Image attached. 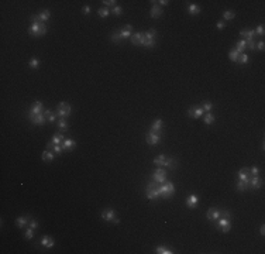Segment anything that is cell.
Returning <instances> with one entry per match:
<instances>
[{"mask_svg":"<svg viewBox=\"0 0 265 254\" xmlns=\"http://www.w3.org/2000/svg\"><path fill=\"white\" fill-rule=\"evenodd\" d=\"M52 147H54V144H52V143H48V144H47V150H51Z\"/></svg>","mask_w":265,"mask_h":254,"instance_id":"cell-59","label":"cell"},{"mask_svg":"<svg viewBox=\"0 0 265 254\" xmlns=\"http://www.w3.org/2000/svg\"><path fill=\"white\" fill-rule=\"evenodd\" d=\"M238 179L244 182H250V168H241L238 171Z\"/></svg>","mask_w":265,"mask_h":254,"instance_id":"cell-18","label":"cell"},{"mask_svg":"<svg viewBox=\"0 0 265 254\" xmlns=\"http://www.w3.org/2000/svg\"><path fill=\"white\" fill-rule=\"evenodd\" d=\"M198 202H199V198L196 195H189L188 199H186V205H188L189 209H195Z\"/></svg>","mask_w":265,"mask_h":254,"instance_id":"cell-21","label":"cell"},{"mask_svg":"<svg viewBox=\"0 0 265 254\" xmlns=\"http://www.w3.org/2000/svg\"><path fill=\"white\" fill-rule=\"evenodd\" d=\"M97 14H99V17H102V18H106V17H109L110 14H112V11H110L107 7H102V9L97 10Z\"/></svg>","mask_w":265,"mask_h":254,"instance_id":"cell-35","label":"cell"},{"mask_svg":"<svg viewBox=\"0 0 265 254\" xmlns=\"http://www.w3.org/2000/svg\"><path fill=\"white\" fill-rule=\"evenodd\" d=\"M240 35L241 37H244L245 41H248V40H254L255 37V31L254 30H241L240 31Z\"/></svg>","mask_w":265,"mask_h":254,"instance_id":"cell-23","label":"cell"},{"mask_svg":"<svg viewBox=\"0 0 265 254\" xmlns=\"http://www.w3.org/2000/svg\"><path fill=\"white\" fill-rule=\"evenodd\" d=\"M112 222H113V223H119V222H120V220H119V219H117V217H114V219H113V220H112Z\"/></svg>","mask_w":265,"mask_h":254,"instance_id":"cell-60","label":"cell"},{"mask_svg":"<svg viewBox=\"0 0 265 254\" xmlns=\"http://www.w3.org/2000/svg\"><path fill=\"white\" fill-rule=\"evenodd\" d=\"M102 3L104 4L106 7H109V6H110V7H114V6H116L117 2H116V0H103Z\"/></svg>","mask_w":265,"mask_h":254,"instance_id":"cell-48","label":"cell"},{"mask_svg":"<svg viewBox=\"0 0 265 254\" xmlns=\"http://www.w3.org/2000/svg\"><path fill=\"white\" fill-rule=\"evenodd\" d=\"M145 141L149 145H157V144L161 143V133H154V131L149 130V133L145 136Z\"/></svg>","mask_w":265,"mask_h":254,"instance_id":"cell-6","label":"cell"},{"mask_svg":"<svg viewBox=\"0 0 265 254\" xmlns=\"http://www.w3.org/2000/svg\"><path fill=\"white\" fill-rule=\"evenodd\" d=\"M143 34H144V37H145V38H148V40H155L157 30H154V28H151V30L145 31V33H143Z\"/></svg>","mask_w":265,"mask_h":254,"instance_id":"cell-37","label":"cell"},{"mask_svg":"<svg viewBox=\"0 0 265 254\" xmlns=\"http://www.w3.org/2000/svg\"><path fill=\"white\" fill-rule=\"evenodd\" d=\"M33 237H34V229L28 227L26 230V239L27 240H33Z\"/></svg>","mask_w":265,"mask_h":254,"instance_id":"cell-46","label":"cell"},{"mask_svg":"<svg viewBox=\"0 0 265 254\" xmlns=\"http://www.w3.org/2000/svg\"><path fill=\"white\" fill-rule=\"evenodd\" d=\"M159 196H161V195H159V190H158V185H157L155 188L147 189V198H148V199L154 201V199H158Z\"/></svg>","mask_w":265,"mask_h":254,"instance_id":"cell-17","label":"cell"},{"mask_svg":"<svg viewBox=\"0 0 265 254\" xmlns=\"http://www.w3.org/2000/svg\"><path fill=\"white\" fill-rule=\"evenodd\" d=\"M28 227H31V229H34V230H35V229L38 227V222L34 220V219H31V220L28 222Z\"/></svg>","mask_w":265,"mask_h":254,"instance_id":"cell-51","label":"cell"},{"mask_svg":"<svg viewBox=\"0 0 265 254\" xmlns=\"http://www.w3.org/2000/svg\"><path fill=\"white\" fill-rule=\"evenodd\" d=\"M165 160H166V155L161 154V155H158V157L154 158V164L158 165V167H164V164H165Z\"/></svg>","mask_w":265,"mask_h":254,"instance_id":"cell-32","label":"cell"},{"mask_svg":"<svg viewBox=\"0 0 265 254\" xmlns=\"http://www.w3.org/2000/svg\"><path fill=\"white\" fill-rule=\"evenodd\" d=\"M43 107H44L43 102H40V100L34 102V103L31 104L30 110H28V116H31V114H41L43 113Z\"/></svg>","mask_w":265,"mask_h":254,"instance_id":"cell-10","label":"cell"},{"mask_svg":"<svg viewBox=\"0 0 265 254\" xmlns=\"http://www.w3.org/2000/svg\"><path fill=\"white\" fill-rule=\"evenodd\" d=\"M224 27H226L224 21H219V23H217V28H219V30H223Z\"/></svg>","mask_w":265,"mask_h":254,"instance_id":"cell-56","label":"cell"},{"mask_svg":"<svg viewBox=\"0 0 265 254\" xmlns=\"http://www.w3.org/2000/svg\"><path fill=\"white\" fill-rule=\"evenodd\" d=\"M28 33L33 35V37H41L47 33V26L44 23H31L30 28H28Z\"/></svg>","mask_w":265,"mask_h":254,"instance_id":"cell-2","label":"cell"},{"mask_svg":"<svg viewBox=\"0 0 265 254\" xmlns=\"http://www.w3.org/2000/svg\"><path fill=\"white\" fill-rule=\"evenodd\" d=\"M178 167V161L175 160V158H171V157H166L165 160V164H164V168H166V170H175V168Z\"/></svg>","mask_w":265,"mask_h":254,"instance_id":"cell-20","label":"cell"},{"mask_svg":"<svg viewBox=\"0 0 265 254\" xmlns=\"http://www.w3.org/2000/svg\"><path fill=\"white\" fill-rule=\"evenodd\" d=\"M41 158H43V161H47V162L54 161V158H55V153H51L50 150H45L43 154H41Z\"/></svg>","mask_w":265,"mask_h":254,"instance_id":"cell-26","label":"cell"},{"mask_svg":"<svg viewBox=\"0 0 265 254\" xmlns=\"http://www.w3.org/2000/svg\"><path fill=\"white\" fill-rule=\"evenodd\" d=\"M203 121H205V124H207V126H210V124L214 123V116L212 114V112L203 114Z\"/></svg>","mask_w":265,"mask_h":254,"instance_id":"cell-30","label":"cell"},{"mask_svg":"<svg viewBox=\"0 0 265 254\" xmlns=\"http://www.w3.org/2000/svg\"><path fill=\"white\" fill-rule=\"evenodd\" d=\"M121 13H123V7H120V6H114L112 9V14H113V16H120Z\"/></svg>","mask_w":265,"mask_h":254,"instance_id":"cell-45","label":"cell"},{"mask_svg":"<svg viewBox=\"0 0 265 254\" xmlns=\"http://www.w3.org/2000/svg\"><path fill=\"white\" fill-rule=\"evenodd\" d=\"M28 217L27 216H18L16 219V224H17V227H20V229H23V227H26V226H28Z\"/></svg>","mask_w":265,"mask_h":254,"instance_id":"cell-24","label":"cell"},{"mask_svg":"<svg viewBox=\"0 0 265 254\" xmlns=\"http://www.w3.org/2000/svg\"><path fill=\"white\" fill-rule=\"evenodd\" d=\"M255 45H257V43H255L254 40H248V41H247V48H248V50L254 51L255 50Z\"/></svg>","mask_w":265,"mask_h":254,"instance_id":"cell-50","label":"cell"},{"mask_svg":"<svg viewBox=\"0 0 265 254\" xmlns=\"http://www.w3.org/2000/svg\"><path fill=\"white\" fill-rule=\"evenodd\" d=\"M200 107H202V109L206 112V113H209V112H212V109L214 107V104H213L212 102H207V100H206V102H203Z\"/></svg>","mask_w":265,"mask_h":254,"instance_id":"cell-36","label":"cell"},{"mask_svg":"<svg viewBox=\"0 0 265 254\" xmlns=\"http://www.w3.org/2000/svg\"><path fill=\"white\" fill-rule=\"evenodd\" d=\"M235 188H237V190H240V192H244V190L250 189L248 182H244V181H240V179H238V182L235 184Z\"/></svg>","mask_w":265,"mask_h":254,"instance_id":"cell-31","label":"cell"},{"mask_svg":"<svg viewBox=\"0 0 265 254\" xmlns=\"http://www.w3.org/2000/svg\"><path fill=\"white\" fill-rule=\"evenodd\" d=\"M151 18H159V17L162 16V9H161V6H158V4H154L153 9H151Z\"/></svg>","mask_w":265,"mask_h":254,"instance_id":"cell-22","label":"cell"},{"mask_svg":"<svg viewBox=\"0 0 265 254\" xmlns=\"http://www.w3.org/2000/svg\"><path fill=\"white\" fill-rule=\"evenodd\" d=\"M114 217H116V212L113 211V209H104L102 212V219L104 222H112Z\"/></svg>","mask_w":265,"mask_h":254,"instance_id":"cell-13","label":"cell"},{"mask_svg":"<svg viewBox=\"0 0 265 254\" xmlns=\"http://www.w3.org/2000/svg\"><path fill=\"white\" fill-rule=\"evenodd\" d=\"M258 172H259V168H258V167H252V168H250V174H251L252 177H255V175H258Z\"/></svg>","mask_w":265,"mask_h":254,"instance_id":"cell-52","label":"cell"},{"mask_svg":"<svg viewBox=\"0 0 265 254\" xmlns=\"http://www.w3.org/2000/svg\"><path fill=\"white\" fill-rule=\"evenodd\" d=\"M75 145H76V143H75V140H72V138H65V140L62 141V144H61L62 150H65V151H71Z\"/></svg>","mask_w":265,"mask_h":254,"instance_id":"cell-15","label":"cell"},{"mask_svg":"<svg viewBox=\"0 0 265 254\" xmlns=\"http://www.w3.org/2000/svg\"><path fill=\"white\" fill-rule=\"evenodd\" d=\"M158 190H159L161 198H164V199H171L173 192H175V186H173V184L171 181H165L164 184L158 185Z\"/></svg>","mask_w":265,"mask_h":254,"instance_id":"cell-1","label":"cell"},{"mask_svg":"<svg viewBox=\"0 0 265 254\" xmlns=\"http://www.w3.org/2000/svg\"><path fill=\"white\" fill-rule=\"evenodd\" d=\"M157 3H159L161 6H168L169 2H168V0H161V2H157Z\"/></svg>","mask_w":265,"mask_h":254,"instance_id":"cell-57","label":"cell"},{"mask_svg":"<svg viewBox=\"0 0 265 254\" xmlns=\"http://www.w3.org/2000/svg\"><path fill=\"white\" fill-rule=\"evenodd\" d=\"M264 47H265V44L264 41H259L257 45H255V50H258V51H264Z\"/></svg>","mask_w":265,"mask_h":254,"instance_id":"cell-53","label":"cell"},{"mask_svg":"<svg viewBox=\"0 0 265 254\" xmlns=\"http://www.w3.org/2000/svg\"><path fill=\"white\" fill-rule=\"evenodd\" d=\"M153 179H154V182H157V184H164L166 181V170L165 168L161 167V168L154 171Z\"/></svg>","mask_w":265,"mask_h":254,"instance_id":"cell-4","label":"cell"},{"mask_svg":"<svg viewBox=\"0 0 265 254\" xmlns=\"http://www.w3.org/2000/svg\"><path fill=\"white\" fill-rule=\"evenodd\" d=\"M161 130H162V120H161V119H157V120L153 123V126H151V131H154V133H161Z\"/></svg>","mask_w":265,"mask_h":254,"instance_id":"cell-27","label":"cell"},{"mask_svg":"<svg viewBox=\"0 0 265 254\" xmlns=\"http://www.w3.org/2000/svg\"><path fill=\"white\" fill-rule=\"evenodd\" d=\"M235 17V13L233 10H226V11H223V18L224 20H233Z\"/></svg>","mask_w":265,"mask_h":254,"instance_id":"cell-39","label":"cell"},{"mask_svg":"<svg viewBox=\"0 0 265 254\" xmlns=\"http://www.w3.org/2000/svg\"><path fill=\"white\" fill-rule=\"evenodd\" d=\"M28 65H30V68H33V69H35V68H38V65H40V61H38V58H31L30 62H28Z\"/></svg>","mask_w":265,"mask_h":254,"instance_id":"cell-44","label":"cell"},{"mask_svg":"<svg viewBox=\"0 0 265 254\" xmlns=\"http://www.w3.org/2000/svg\"><path fill=\"white\" fill-rule=\"evenodd\" d=\"M143 38H144V34L143 33H134L131 34V43L134 45H143Z\"/></svg>","mask_w":265,"mask_h":254,"instance_id":"cell-16","label":"cell"},{"mask_svg":"<svg viewBox=\"0 0 265 254\" xmlns=\"http://www.w3.org/2000/svg\"><path fill=\"white\" fill-rule=\"evenodd\" d=\"M40 243H41V246H44V247H47V248H51V247L55 246V240H54L51 236H43Z\"/></svg>","mask_w":265,"mask_h":254,"instance_id":"cell-14","label":"cell"},{"mask_svg":"<svg viewBox=\"0 0 265 254\" xmlns=\"http://www.w3.org/2000/svg\"><path fill=\"white\" fill-rule=\"evenodd\" d=\"M56 114L61 117V119H66V117L71 114V106L65 102H61L56 107Z\"/></svg>","mask_w":265,"mask_h":254,"instance_id":"cell-5","label":"cell"},{"mask_svg":"<svg viewBox=\"0 0 265 254\" xmlns=\"http://www.w3.org/2000/svg\"><path fill=\"white\" fill-rule=\"evenodd\" d=\"M200 7L198 6V4H195V3H190L188 6V11H189V14H192V16H196V14H199L200 13Z\"/></svg>","mask_w":265,"mask_h":254,"instance_id":"cell-29","label":"cell"},{"mask_svg":"<svg viewBox=\"0 0 265 254\" xmlns=\"http://www.w3.org/2000/svg\"><path fill=\"white\" fill-rule=\"evenodd\" d=\"M50 10H43L40 11V13L37 14V16H33L31 17V23H44V21H47L48 18H50Z\"/></svg>","mask_w":265,"mask_h":254,"instance_id":"cell-7","label":"cell"},{"mask_svg":"<svg viewBox=\"0 0 265 254\" xmlns=\"http://www.w3.org/2000/svg\"><path fill=\"white\" fill-rule=\"evenodd\" d=\"M28 120H30L33 124H35V126H43V124L45 123L47 117L44 116L43 113L41 114H31V116H28Z\"/></svg>","mask_w":265,"mask_h":254,"instance_id":"cell-9","label":"cell"},{"mask_svg":"<svg viewBox=\"0 0 265 254\" xmlns=\"http://www.w3.org/2000/svg\"><path fill=\"white\" fill-rule=\"evenodd\" d=\"M220 213H222L220 209H217V207H210L209 211H207V213H206V217H207V220H217L220 217Z\"/></svg>","mask_w":265,"mask_h":254,"instance_id":"cell-12","label":"cell"},{"mask_svg":"<svg viewBox=\"0 0 265 254\" xmlns=\"http://www.w3.org/2000/svg\"><path fill=\"white\" fill-rule=\"evenodd\" d=\"M254 31H255V34H258V35H261L262 37V35H264V24H259Z\"/></svg>","mask_w":265,"mask_h":254,"instance_id":"cell-49","label":"cell"},{"mask_svg":"<svg viewBox=\"0 0 265 254\" xmlns=\"http://www.w3.org/2000/svg\"><path fill=\"white\" fill-rule=\"evenodd\" d=\"M262 184H264V181H262L258 175H255V177L250 178L248 186H250V189H259V188L262 186Z\"/></svg>","mask_w":265,"mask_h":254,"instance_id":"cell-11","label":"cell"},{"mask_svg":"<svg viewBox=\"0 0 265 254\" xmlns=\"http://www.w3.org/2000/svg\"><path fill=\"white\" fill-rule=\"evenodd\" d=\"M248 55L247 54H244V52H241L240 54V57H238V59H237V62L238 63H241V65H244V63H248Z\"/></svg>","mask_w":265,"mask_h":254,"instance_id":"cell-40","label":"cell"},{"mask_svg":"<svg viewBox=\"0 0 265 254\" xmlns=\"http://www.w3.org/2000/svg\"><path fill=\"white\" fill-rule=\"evenodd\" d=\"M245 48H247V41H245V40H240L238 43H237V45H235V48H234V50L237 51V52H240V54H241L243 51L245 50Z\"/></svg>","mask_w":265,"mask_h":254,"instance_id":"cell-34","label":"cell"},{"mask_svg":"<svg viewBox=\"0 0 265 254\" xmlns=\"http://www.w3.org/2000/svg\"><path fill=\"white\" fill-rule=\"evenodd\" d=\"M143 45L147 48H153L154 45H155V40H148V38L144 37L143 38Z\"/></svg>","mask_w":265,"mask_h":254,"instance_id":"cell-41","label":"cell"},{"mask_svg":"<svg viewBox=\"0 0 265 254\" xmlns=\"http://www.w3.org/2000/svg\"><path fill=\"white\" fill-rule=\"evenodd\" d=\"M62 147H61V144H54V153H55V155H61V153H62Z\"/></svg>","mask_w":265,"mask_h":254,"instance_id":"cell-47","label":"cell"},{"mask_svg":"<svg viewBox=\"0 0 265 254\" xmlns=\"http://www.w3.org/2000/svg\"><path fill=\"white\" fill-rule=\"evenodd\" d=\"M89 13H90V7L89 6H85V7H83V14L89 16Z\"/></svg>","mask_w":265,"mask_h":254,"instance_id":"cell-55","label":"cell"},{"mask_svg":"<svg viewBox=\"0 0 265 254\" xmlns=\"http://www.w3.org/2000/svg\"><path fill=\"white\" fill-rule=\"evenodd\" d=\"M259 233H261V236H264L265 234V226L264 224H261V227H259Z\"/></svg>","mask_w":265,"mask_h":254,"instance_id":"cell-58","label":"cell"},{"mask_svg":"<svg viewBox=\"0 0 265 254\" xmlns=\"http://www.w3.org/2000/svg\"><path fill=\"white\" fill-rule=\"evenodd\" d=\"M131 30H132V26L127 24L123 30H119L120 31V35H121V40H127V38H131Z\"/></svg>","mask_w":265,"mask_h":254,"instance_id":"cell-19","label":"cell"},{"mask_svg":"<svg viewBox=\"0 0 265 254\" xmlns=\"http://www.w3.org/2000/svg\"><path fill=\"white\" fill-rule=\"evenodd\" d=\"M65 140V136L62 133H55L51 138V143L52 144H62V141Z\"/></svg>","mask_w":265,"mask_h":254,"instance_id":"cell-28","label":"cell"},{"mask_svg":"<svg viewBox=\"0 0 265 254\" xmlns=\"http://www.w3.org/2000/svg\"><path fill=\"white\" fill-rule=\"evenodd\" d=\"M110 40H112L113 43H120V41H121V35H120V31H114V33L110 35Z\"/></svg>","mask_w":265,"mask_h":254,"instance_id":"cell-42","label":"cell"},{"mask_svg":"<svg viewBox=\"0 0 265 254\" xmlns=\"http://www.w3.org/2000/svg\"><path fill=\"white\" fill-rule=\"evenodd\" d=\"M58 129H59V131H66L68 130V121H66L65 119H59V121H58Z\"/></svg>","mask_w":265,"mask_h":254,"instance_id":"cell-38","label":"cell"},{"mask_svg":"<svg viewBox=\"0 0 265 254\" xmlns=\"http://www.w3.org/2000/svg\"><path fill=\"white\" fill-rule=\"evenodd\" d=\"M229 57H230V59H231L233 62H237V59H238V57H240V52H237L235 50H231L229 52Z\"/></svg>","mask_w":265,"mask_h":254,"instance_id":"cell-43","label":"cell"},{"mask_svg":"<svg viewBox=\"0 0 265 254\" xmlns=\"http://www.w3.org/2000/svg\"><path fill=\"white\" fill-rule=\"evenodd\" d=\"M216 227L223 233H229L230 229H231V222H230L229 217H219L216 220Z\"/></svg>","mask_w":265,"mask_h":254,"instance_id":"cell-3","label":"cell"},{"mask_svg":"<svg viewBox=\"0 0 265 254\" xmlns=\"http://www.w3.org/2000/svg\"><path fill=\"white\" fill-rule=\"evenodd\" d=\"M43 114L47 117V120L50 121V123H54V121L56 120V117H58V114H56V112L54 113V112H51L50 109H47V110L43 112Z\"/></svg>","mask_w":265,"mask_h":254,"instance_id":"cell-25","label":"cell"},{"mask_svg":"<svg viewBox=\"0 0 265 254\" xmlns=\"http://www.w3.org/2000/svg\"><path fill=\"white\" fill-rule=\"evenodd\" d=\"M203 114H205V110H203L202 107H199V106H193V107H190V109L188 110V116L192 117V119L203 117Z\"/></svg>","mask_w":265,"mask_h":254,"instance_id":"cell-8","label":"cell"},{"mask_svg":"<svg viewBox=\"0 0 265 254\" xmlns=\"http://www.w3.org/2000/svg\"><path fill=\"white\" fill-rule=\"evenodd\" d=\"M155 253L157 254H172L173 251L171 250V248L165 247V246H158V247L155 248Z\"/></svg>","mask_w":265,"mask_h":254,"instance_id":"cell-33","label":"cell"},{"mask_svg":"<svg viewBox=\"0 0 265 254\" xmlns=\"http://www.w3.org/2000/svg\"><path fill=\"white\" fill-rule=\"evenodd\" d=\"M230 216H231V213H230L229 211H223L222 213H220V217H229L230 219Z\"/></svg>","mask_w":265,"mask_h":254,"instance_id":"cell-54","label":"cell"}]
</instances>
